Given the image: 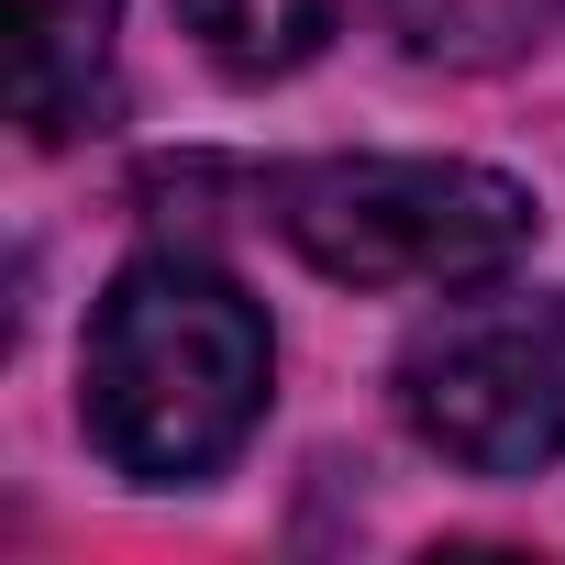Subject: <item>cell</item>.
Listing matches in <instances>:
<instances>
[{"mask_svg":"<svg viewBox=\"0 0 565 565\" xmlns=\"http://www.w3.org/2000/svg\"><path fill=\"white\" fill-rule=\"evenodd\" d=\"M266 311L200 255H134L100 322H89V444L145 477V488H189L211 477L255 411H266Z\"/></svg>","mask_w":565,"mask_h":565,"instance_id":"obj_1","label":"cell"},{"mask_svg":"<svg viewBox=\"0 0 565 565\" xmlns=\"http://www.w3.org/2000/svg\"><path fill=\"white\" fill-rule=\"evenodd\" d=\"M266 200L277 233L344 289H477L543 233L532 189L466 156H322L266 178Z\"/></svg>","mask_w":565,"mask_h":565,"instance_id":"obj_2","label":"cell"},{"mask_svg":"<svg viewBox=\"0 0 565 565\" xmlns=\"http://www.w3.org/2000/svg\"><path fill=\"white\" fill-rule=\"evenodd\" d=\"M411 433L466 477H532L565 455V300L554 289H477L444 300L399 344Z\"/></svg>","mask_w":565,"mask_h":565,"instance_id":"obj_3","label":"cell"},{"mask_svg":"<svg viewBox=\"0 0 565 565\" xmlns=\"http://www.w3.org/2000/svg\"><path fill=\"white\" fill-rule=\"evenodd\" d=\"M111 23L122 0H12V122L67 145L111 111Z\"/></svg>","mask_w":565,"mask_h":565,"instance_id":"obj_4","label":"cell"},{"mask_svg":"<svg viewBox=\"0 0 565 565\" xmlns=\"http://www.w3.org/2000/svg\"><path fill=\"white\" fill-rule=\"evenodd\" d=\"M355 12H377V0H178V23L200 34V56L233 67V78H289V67H311Z\"/></svg>","mask_w":565,"mask_h":565,"instance_id":"obj_5","label":"cell"}]
</instances>
